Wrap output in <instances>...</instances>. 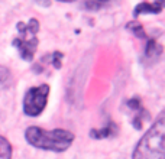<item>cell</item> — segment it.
<instances>
[{"mask_svg":"<svg viewBox=\"0 0 165 159\" xmlns=\"http://www.w3.org/2000/svg\"><path fill=\"white\" fill-rule=\"evenodd\" d=\"M48 94H49V87L47 84L29 88L23 98L25 114L31 117L39 116L42 113V110L45 108V106H47Z\"/></svg>","mask_w":165,"mask_h":159,"instance_id":"cell-4","label":"cell"},{"mask_svg":"<svg viewBox=\"0 0 165 159\" xmlns=\"http://www.w3.org/2000/svg\"><path fill=\"white\" fill-rule=\"evenodd\" d=\"M61 59H62V54L61 52H54L52 54V65L55 67V68H60L61 67Z\"/></svg>","mask_w":165,"mask_h":159,"instance_id":"cell-10","label":"cell"},{"mask_svg":"<svg viewBox=\"0 0 165 159\" xmlns=\"http://www.w3.org/2000/svg\"><path fill=\"white\" fill-rule=\"evenodd\" d=\"M127 29L129 31H132L138 38H145V32H143V28H142L141 23H138V22H130V23L127 25Z\"/></svg>","mask_w":165,"mask_h":159,"instance_id":"cell-9","label":"cell"},{"mask_svg":"<svg viewBox=\"0 0 165 159\" xmlns=\"http://www.w3.org/2000/svg\"><path fill=\"white\" fill-rule=\"evenodd\" d=\"M116 133V126H114L113 123L110 124V126H106L103 130H91L90 132V135L91 137H96V139H100V137H109V136H112Z\"/></svg>","mask_w":165,"mask_h":159,"instance_id":"cell-7","label":"cell"},{"mask_svg":"<svg viewBox=\"0 0 165 159\" xmlns=\"http://www.w3.org/2000/svg\"><path fill=\"white\" fill-rule=\"evenodd\" d=\"M129 107L130 108H141V101H139V98H132V100H129Z\"/></svg>","mask_w":165,"mask_h":159,"instance_id":"cell-12","label":"cell"},{"mask_svg":"<svg viewBox=\"0 0 165 159\" xmlns=\"http://www.w3.org/2000/svg\"><path fill=\"white\" fill-rule=\"evenodd\" d=\"M162 54V47L156 43L155 39H151L145 49V56L146 58H159Z\"/></svg>","mask_w":165,"mask_h":159,"instance_id":"cell-6","label":"cell"},{"mask_svg":"<svg viewBox=\"0 0 165 159\" xmlns=\"http://www.w3.org/2000/svg\"><path fill=\"white\" fill-rule=\"evenodd\" d=\"M7 78H9V71H7V68H5V67H0V83L6 81Z\"/></svg>","mask_w":165,"mask_h":159,"instance_id":"cell-11","label":"cell"},{"mask_svg":"<svg viewBox=\"0 0 165 159\" xmlns=\"http://www.w3.org/2000/svg\"><path fill=\"white\" fill-rule=\"evenodd\" d=\"M26 141L35 148L54 152H64L74 142V135L64 129L45 130L42 127L31 126L25 132Z\"/></svg>","mask_w":165,"mask_h":159,"instance_id":"cell-1","label":"cell"},{"mask_svg":"<svg viewBox=\"0 0 165 159\" xmlns=\"http://www.w3.org/2000/svg\"><path fill=\"white\" fill-rule=\"evenodd\" d=\"M39 31V22L36 19H31L28 23L19 22L18 32L19 35L13 39V45L19 49L20 55L26 61H32L36 47H38V38L36 33Z\"/></svg>","mask_w":165,"mask_h":159,"instance_id":"cell-3","label":"cell"},{"mask_svg":"<svg viewBox=\"0 0 165 159\" xmlns=\"http://www.w3.org/2000/svg\"><path fill=\"white\" fill-rule=\"evenodd\" d=\"M165 123L164 114H159L154 126L145 133L133 152V159H164L165 148Z\"/></svg>","mask_w":165,"mask_h":159,"instance_id":"cell-2","label":"cell"},{"mask_svg":"<svg viewBox=\"0 0 165 159\" xmlns=\"http://www.w3.org/2000/svg\"><path fill=\"white\" fill-rule=\"evenodd\" d=\"M12 158V146L3 136H0V159Z\"/></svg>","mask_w":165,"mask_h":159,"instance_id":"cell-8","label":"cell"},{"mask_svg":"<svg viewBox=\"0 0 165 159\" xmlns=\"http://www.w3.org/2000/svg\"><path fill=\"white\" fill-rule=\"evenodd\" d=\"M101 6H103V3H85L84 7H87V9H94V10H97V9H100Z\"/></svg>","mask_w":165,"mask_h":159,"instance_id":"cell-13","label":"cell"},{"mask_svg":"<svg viewBox=\"0 0 165 159\" xmlns=\"http://www.w3.org/2000/svg\"><path fill=\"white\" fill-rule=\"evenodd\" d=\"M161 10H162V2H156V3H141V5L136 6L133 14L138 18L141 13H159Z\"/></svg>","mask_w":165,"mask_h":159,"instance_id":"cell-5","label":"cell"}]
</instances>
